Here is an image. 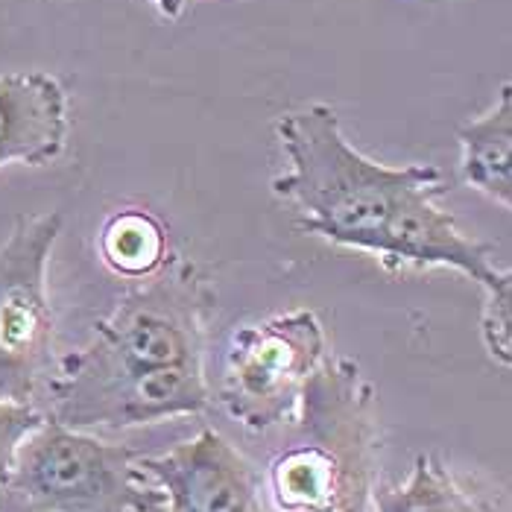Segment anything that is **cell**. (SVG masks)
I'll return each instance as SVG.
<instances>
[{
    "label": "cell",
    "instance_id": "1",
    "mask_svg": "<svg viewBox=\"0 0 512 512\" xmlns=\"http://www.w3.org/2000/svg\"><path fill=\"white\" fill-rule=\"evenodd\" d=\"M276 138L290 167L270 188L296 208L302 235L369 252L390 273L448 267L483 293L512 284L495 264L498 249L466 235L439 205L448 179L436 164L390 167L363 156L325 103L281 115Z\"/></svg>",
    "mask_w": 512,
    "mask_h": 512
},
{
    "label": "cell",
    "instance_id": "2",
    "mask_svg": "<svg viewBox=\"0 0 512 512\" xmlns=\"http://www.w3.org/2000/svg\"><path fill=\"white\" fill-rule=\"evenodd\" d=\"M375 474V390L352 357L325 355L267 469L273 510L372 512Z\"/></svg>",
    "mask_w": 512,
    "mask_h": 512
},
{
    "label": "cell",
    "instance_id": "3",
    "mask_svg": "<svg viewBox=\"0 0 512 512\" xmlns=\"http://www.w3.org/2000/svg\"><path fill=\"white\" fill-rule=\"evenodd\" d=\"M211 308L214 293L202 270L188 258L167 255L153 276L126 290L112 314L94 322L91 340L68 357L115 375L202 366Z\"/></svg>",
    "mask_w": 512,
    "mask_h": 512
},
{
    "label": "cell",
    "instance_id": "4",
    "mask_svg": "<svg viewBox=\"0 0 512 512\" xmlns=\"http://www.w3.org/2000/svg\"><path fill=\"white\" fill-rule=\"evenodd\" d=\"M9 489L41 512H150L158 504L138 451L53 419L21 442Z\"/></svg>",
    "mask_w": 512,
    "mask_h": 512
},
{
    "label": "cell",
    "instance_id": "5",
    "mask_svg": "<svg viewBox=\"0 0 512 512\" xmlns=\"http://www.w3.org/2000/svg\"><path fill=\"white\" fill-rule=\"evenodd\" d=\"M325 349V328L308 308L243 325L226 346L217 398L252 434L290 425Z\"/></svg>",
    "mask_w": 512,
    "mask_h": 512
},
{
    "label": "cell",
    "instance_id": "6",
    "mask_svg": "<svg viewBox=\"0 0 512 512\" xmlns=\"http://www.w3.org/2000/svg\"><path fill=\"white\" fill-rule=\"evenodd\" d=\"M62 226V211L24 214L0 243V401L36 404L53 375L47 264Z\"/></svg>",
    "mask_w": 512,
    "mask_h": 512
},
{
    "label": "cell",
    "instance_id": "7",
    "mask_svg": "<svg viewBox=\"0 0 512 512\" xmlns=\"http://www.w3.org/2000/svg\"><path fill=\"white\" fill-rule=\"evenodd\" d=\"M44 395V416L71 431L153 425L170 416H194L211 404L202 366L115 375L79 366L68 355L56 360Z\"/></svg>",
    "mask_w": 512,
    "mask_h": 512
},
{
    "label": "cell",
    "instance_id": "8",
    "mask_svg": "<svg viewBox=\"0 0 512 512\" xmlns=\"http://www.w3.org/2000/svg\"><path fill=\"white\" fill-rule=\"evenodd\" d=\"M138 469L158 489L150 512H267L255 466L214 428L167 454H138Z\"/></svg>",
    "mask_w": 512,
    "mask_h": 512
},
{
    "label": "cell",
    "instance_id": "9",
    "mask_svg": "<svg viewBox=\"0 0 512 512\" xmlns=\"http://www.w3.org/2000/svg\"><path fill=\"white\" fill-rule=\"evenodd\" d=\"M68 91L47 71L0 74V167H44L68 144Z\"/></svg>",
    "mask_w": 512,
    "mask_h": 512
},
{
    "label": "cell",
    "instance_id": "10",
    "mask_svg": "<svg viewBox=\"0 0 512 512\" xmlns=\"http://www.w3.org/2000/svg\"><path fill=\"white\" fill-rule=\"evenodd\" d=\"M463 182L492 202L512 208V85L504 82L498 103L457 129Z\"/></svg>",
    "mask_w": 512,
    "mask_h": 512
},
{
    "label": "cell",
    "instance_id": "11",
    "mask_svg": "<svg viewBox=\"0 0 512 512\" xmlns=\"http://www.w3.org/2000/svg\"><path fill=\"white\" fill-rule=\"evenodd\" d=\"M375 512H495L477 492L463 486L434 454H419L401 486H375Z\"/></svg>",
    "mask_w": 512,
    "mask_h": 512
},
{
    "label": "cell",
    "instance_id": "12",
    "mask_svg": "<svg viewBox=\"0 0 512 512\" xmlns=\"http://www.w3.org/2000/svg\"><path fill=\"white\" fill-rule=\"evenodd\" d=\"M103 264L123 278H147L167 261V229L144 208L115 211L97 237Z\"/></svg>",
    "mask_w": 512,
    "mask_h": 512
},
{
    "label": "cell",
    "instance_id": "13",
    "mask_svg": "<svg viewBox=\"0 0 512 512\" xmlns=\"http://www.w3.org/2000/svg\"><path fill=\"white\" fill-rule=\"evenodd\" d=\"M44 410L39 404H21V401H0V495L9 489L18 448L33 431L44 425Z\"/></svg>",
    "mask_w": 512,
    "mask_h": 512
},
{
    "label": "cell",
    "instance_id": "14",
    "mask_svg": "<svg viewBox=\"0 0 512 512\" xmlns=\"http://www.w3.org/2000/svg\"><path fill=\"white\" fill-rule=\"evenodd\" d=\"M480 334L486 352L501 366L512 363V284L486 293V308L480 316Z\"/></svg>",
    "mask_w": 512,
    "mask_h": 512
},
{
    "label": "cell",
    "instance_id": "15",
    "mask_svg": "<svg viewBox=\"0 0 512 512\" xmlns=\"http://www.w3.org/2000/svg\"><path fill=\"white\" fill-rule=\"evenodd\" d=\"M147 3L156 9L161 18H167V21H179L191 0H147Z\"/></svg>",
    "mask_w": 512,
    "mask_h": 512
}]
</instances>
